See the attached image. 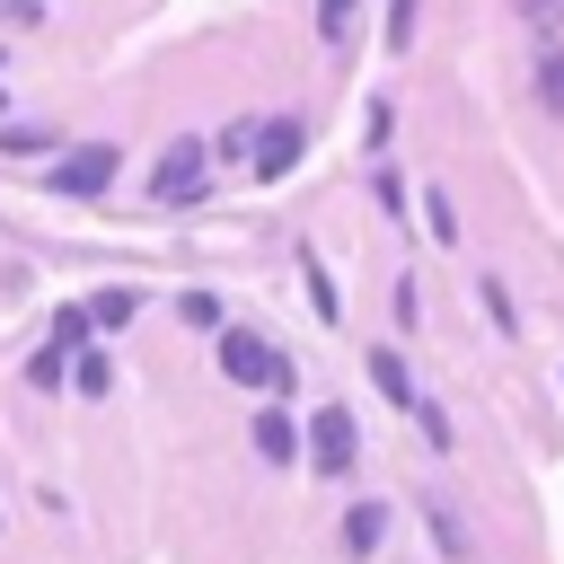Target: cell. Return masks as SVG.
Returning <instances> with one entry per match:
<instances>
[{"label": "cell", "mask_w": 564, "mask_h": 564, "mask_svg": "<svg viewBox=\"0 0 564 564\" xmlns=\"http://www.w3.org/2000/svg\"><path fill=\"white\" fill-rule=\"evenodd\" d=\"M379 538H388V502H352V511H344V546H352V555H370Z\"/></svg>", "instance_id": "obj_7"}, {"label": "cell", "mask_w": 564, "mask_h": 564, "mask_svg": "<svg viewBox=\"0 0 564 564\" xmlns=\"http://www.w3.org/2000/svg\"><path fill=\"white\" fill-rule=\"evenodd\" d=\"M432 511V538H441V555H467V529H458V511L449 502H423Z\"/></svg>", "instance_id": "obj_15"}, {"label": "cell", "mask_w": 564, "mask_h": 564, "mask_svg": "<svg viewBox=\"0 0 564 564\" xmlns=\"http://www.w3.org/2000/svg\"><path fill=\"white\" fill-rule=\"evenodd\" d=\"M300 273H308V308H317V317L335 326V317H344V300H335V273H326L317 256H300Z\"/></svg>", "instance_id": "obj_9"}, {"label": "cell", "mask_w": 564, "mask_h": 564, "mask_svg": "<svg viewBox=\"0 0 564 564\" xmlns=\"http://www.w3.org/2000/svg\"><path fill=\"white\" fill-rule=\"evenodd\" d=\"M44 185H53V194H106V185H115V150H106V141L62 150V159L44 167Z\"/></svg>", "instance_id": "obj_2"}, {"label": "cell", "mask_w": 564, "mask_h": 564, "mask_svg": "<svg viewBox=\"0 0 564 564\" xmlns=\"http://www.w3.org/2000/svg\"><path fill=\"white\" fill-rule=\"evenodd\" d=\"M0 115H9V88H0Z\"/></svg>", "instance_id": "obj_23"}, {"label": "cell", "mask_w": 564, "mask_h": 564, "mask_svg": "<svg viewBox=\"0 0 564 564\" xmlns=\"http://www.w3.org/2000/svg\"><path fill=\"white\" fill-rule=\"evenodd\" d=\"M256 449L282 467V458H300V432H291V414H256Z\"/></svg>", "instance_id": "obj_8"}, {"label": "cell", "mask_w": 564, "mask_h": 564, "mask_svg": "<svg viewBox=\"0 0 564 564\" xmlns=\"http://www.w3.org/2000/svg\"><path fill=\"white\" fill-rule=\"evenodd\" d=\"M414 423H423V441H432V449H449V414H441L432 397H414Z\"/></svg>", "instance_id": "obj_18"}, {"label": "cell", "mask_w": 564, "mask_h": 564, "mask_svg": "<svg viewBox=\"0 0 564 564\" xmlns=\"http://www.w3.org/2000/svg\"><path fill=\"white\" fill-rule=\"evenodd\" d=\"M62 379H70V344L53 335V344H44L35 361H26V388H62Z\"/></svg>", "instance_id": "obj_10"}, {"label": "cell", "mask_w": 564, "mask_h": 564, "mask_svg": "<svg viewBox=\"0 0 564 564\" xmlns=\"http://www.w3.org/2000/svg\"><path fill=\"white\" fill-rule=\"evenodd\" d=\"M344 26H352V0H317V35L344 44Z\"/></svg>", "instance_id": "obj_20"}, {"label": "cell", "mask_w": 564, "mask_h": 564, "mask_svg": "<svg viewBox=\"0 0 564 564\" xmlns=\"http://www.w3.org/2000/svg\"><path fill=\"white\" fill-rule=\"evenodd\" d=\"M176 308H185V326H220V300H212V291H185Z\"/></svg>", "instance_id": "obj_21"}, {"label": "cell", "mask_w": 564, "mask_h": 564, "mask_svg": "<svg viewBox=\"0 0 564 564\" xmlns=\"http://www.w3.org/2000/svg\"><path fill=\"white\" fill-rule=\"evenodd\" d=\"M0 150H9V159H35V150H44V123H9Z\"/></svg>", "instance_id": "obj_17"}, {"label": "cell", "mask_w": 564, "mask_h": 564, "mask_svg": "<svg viewBox=\"0 0 564 564\" xmlns=\"http://www.w3.org/2000/svg\"><path fill=\"white\" fill-rule=\"evenodd\" d=\"M352 449H361L352 414H344V405H317V423H308V458H317V476H344V467H352Z\"/></svg>", "instance_id": "obj_3"}, {"label": "cell", "mask_w": 564, "mask_h": 564, "mask_svg": "<svg viewBox=\"0 0 564 564\" xmlns=\"http://www.w3.org/2000/svg\"><path fill=\"white\" fill-rule=\"evenodd\" d=\"M423 220H432V238H441V247H458V212H449V194H441V185L423 194Z\"/></svg>", "instance_id": "obj_13"}, {"label": "cell", "mask_w": 564, "mask_h": 564, "mask_svg": "<svg viewBox=\"0 0 564 564\" xmlns=\"http://www.w3.org/2000/svg\"><path fill=\"white\" fill-rule=\"evenodd\" d=\"M132 308H141V291H123V282H115V291H97V300H88V317H97V326H123V317H132Z\"/></svg>", "instance_id": "obj_12"}, {"label": "cell", "mask_w": 564, "mask_h": 564, "mask_svg": "<svg viewBox=\"0 0 564 564\" xmlns=\"http://www.w3.org/2000/svg\"><path fill=\"white\" fill-rule=\"evenodd\" d=\"M520 18L529 26H564V0H520Z\"/></svg>", "instance_id": "obj_22"}, {"label": "cell", "mask_w": 564, "mask_h": 564, "mask_svg": "<svg viewBox=\"0 0 564 564\" xmlns=\"http://www.w3.org/2000/svg\"><path fill=\"white\" fill-rule=\"evenodd\" d=\"M300 150H308L300 115H273V123H256V176H264V185H273V176H291V167H300Z\"/></svg>", "instance_id": "obj_4"}, {"label": "cell", "mask_w": 564, "mask_h": 564, "mask_svg": "<svg viewBox=\"0 0 564 564\" xmlns=\"http://www.w3.org/2000/svg\"><path fill=\"white\" fill-rule=\"evenodd\" d=\"M476 300H485V317H494V335H520V308H511V291H502L494 273L476 282Z\"/></svg>", "instance_id": "obj_11"}, {"label": "cell", "mask_w": 564, "mask_h": 564, "mask_svg": "<svg viewBox=\"0 0 564 564\" xmlns=\"http://www.w3.org/2000/svg\"><path fill=\"white\" fill-rule=\"evenodd\" d=\"M70 379H79L88 397H106V388H115V361H106V352H79V361H70Z\"/></svg>", "instance_id": "obj_14"}, {"label": "cell", "mask_w": 564, "mask_h": 564, "mask_svg": "<svg viewBox=\"0 0 564 564\" xmlns=\"http://www.w3.org/2000/svg\"><path fill=\"white\" fill-rule=\"evenodd\" d=\"M538 97H546V115H564V53H546V70H538Z\"/></svg>", "instance_id": "obj_19"}, {"label": "cell", "mask_w": 564, "mask_h": 564, "mask_svg": "<svg viewBox=\"0 0 564 564\" xmlns=\"http://www.w3.org/2000/svg\"><path fill=\"white\" fill-rule=\"evenodd\" d=\"M414 18H423V0H388V53L414 44Z\"/></svg>", "instance_id": "obj_16"}, {"label": "cell", "mask_w": 564, "mask_h": 564, "mask_svg": "<svg viewBox=\"0 0 564 564\" xmlns=\"http://www.w3.org/2000/svg\"><path fill=\"white\" fill-rule=\"evenodd\" d=\"M370 388H379L388 405H405V414H414V370H405V352H388V344H379V352H370Z\"/></svg>", "instance_id": "obj_6"}, {"label": "cell", "mask_w": 564, "mask_h": 564, "mask_svg": "<svg viewBox=\"0 0 564 564\" xmlns=\"http://www.w3.org/2000/svg\"><path fill=\"white\" fill-rule=\"evenodd\" d=\"M220 370H229L238 388H291V379H300V370L256 335V326H220Z\"/></svg>", "instance_id": "obj_1"}, {"label": "cell", "mask_w": 564, "mask_h": 564, "mask_svg": "<svg viewBox=\"0 0 564 564\" xmlns=\"http://www.w3.org/2000/svg\"><path fill=\"white\" fill-rule=\"evenodd\" d=\"M203 167H212V150H203V141H167V159L150 167V194H159V203H176V194H194V185H203Z\"/></svg>", "instance_id": "obj_5"}]
</instances>
